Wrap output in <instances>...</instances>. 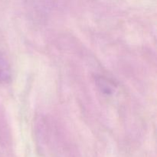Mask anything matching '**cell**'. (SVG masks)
Wrapping results in <instances>:
<instances>
[{
	"label": "cell",
	"mask_w": 157,
	"mask_h": 157,
	"mask_svg": "<svg viewBox=\"0 0 157 157\" xmlns=\"http://www.w3.org/2000/svg\"><path fill=\"white\" fill-rule=\"evenodd\" d=\"M10 79V66L4 56L0 53V83L8 82Z\"/></svg>",
	"instance_id": "cell-1"
}]
</instances>
